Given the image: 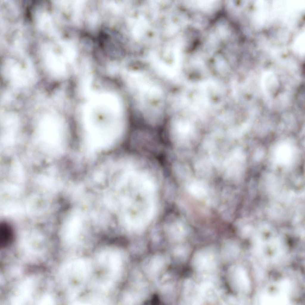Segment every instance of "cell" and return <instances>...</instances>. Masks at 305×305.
Listing matches in <instances>:
<instances>
[{
  "label": "cell",
  "instance_id": "cell-1",
  "mask_svg": "<svg viewBox=\"0 0 305 305\" xmlns=\"http://www.w3.org/2000/svg\"><path fill=\"white\" fill-rule=\"evenodd\" d=\"M189 194L194 198L199 200H206L208 204L211 203L213 191L205 184L199 182L190 183L186 186Z\"/></svg>",
  "mask_w": 305,
  "mask_h": 305
},
{
  "label": "cell",
  "instance_id": "cell-2",
  "mask_svg": "<svg viewBox=\"0 0 305 305\" xmlns=\"http://www.w3.org/2000/svg\"><path fill=\"white\" fill-rule=\"evenodd\" d=\"M14 237L13 230L8 224L2 222L0 226V245L5 247L9 245L13 241Z\"/></svg>",
  "mask_w": 305,
  "mask_h": 305
}]
</instances>
